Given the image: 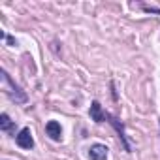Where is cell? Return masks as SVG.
<instances>
[{
    "label": "cell",
    "mask_w": 160,
    "mask_h": 160,
    "mask_svg": "<svg viewBox=\"0 0 160 160\" xmlns=\"http://www.w3.org/2000/svg\"><path fill=\"white\" fill-rule=\"evenodd\" d=\"M2 87H4L6 94L10 96V100H13L15 104H25V102L28 100L27 92L13 81L12 77H10V73H8L6 70H2Z\"/></svg>",
    "instance_id": "6da1fadb"
},
{
    "label": "cell",
    "mask_w": 160,
    "mask_h": 160,
    "mask_svg": "<svg viewBox=\"0 0 160 160\" xmlns=\"http://www.w3.org/2000/svg\"><path fill=\"white\" fill-rule=\"evenodd\" d=\"M15 143L21 147V149H27V151H30L32 147H34V138H32V132H30V128H21L19 130V134L15 136Z\"/></svg>",
    "instance_id": "3957f363"
},
{
    "label": "cell",
    "mask_w": 160,
    "mask_h": 160,
    "mask_svg": "<svg viewBox=\"0 0 160 160\" xmlns=\"http://www.w3.org/2000/svg\"><path fill=\"white\" fill-rule=\"evenodd\" d=\"M158 126H160V121H158Z\"/></svg>",
    "instance_id": "ba28073f"
},
{
    "label": "cell",
    "mask_w": 160,
    "mask_h": 160,
    "mask_svg": "<svg viewBox=\"0 0 160 160\" xmlns=\"http://www.w3.org/2000/svg\"><path fill=\"white\" fill-rule=\"evenodd\" d=\"M106 119L111 122V126L117 130V134H119V138H121V141H122V145H124V151L126 152H132V145H130V141H128V138H126V134H124V124L115 117V115H111V113H106Z\"/></svg>",
    "instance_id": "7a4b0ae2"
},
{
    "label": "cell",
    "mask_w": 160,
    "mask_h": 160,
    "mask_svg": "<svg viewBox=\"0 0 160 160\" xmlns=\"http://www.w3.org/2000/svg\"><path fill=\"white\" fill-rule=\"evenodd\" d=\"M108 147L104 143H94L91 149H89V156L91 160H108Z\"/></svg>",
    "instance_id": "277c9868"
},
{
    "label": "cell",
    "mask_w": 160,
    "mask_h": 160,
    "mask_svg": "<svg viewBox=\"0 0 160 160\" xmlns=\"http://www.w3.org/2000/svg\"><path fill=\"white\" fill-rule=\"evenodd\" d=\"M45 132H47V136H49L51 139L58 141V139H60V136H62L60 122H57V121H49V122L45 124Z\"/></svg>",
    "instance_id": "8992f818"
},
{
    "label": "cell",
    "mask_w": 160,
    "mask_h": 160,
    "mask_svg": "<svg viewBox=\"0 0 160 160\" xmlns=\"http://www.w3.org/2000/svg\"><path fill=\"white\" fill-rule=\"evenodd\" d=\"M0 130H2V132H8V134H15V122L10 119L8 113H2V115H0Z\"/></svg>",
    "instance_id": "52a82bcc"
},
{
    "label": "cell",
    "mask_w": 160,
    "mask_h": 160,
    "mask_svg": "<svg viewBox=\"0 0 160 160\" xmlns=\"http://www.w3.org/2000/svg\"><path fill=\"white\" fill-rule=\"evenodd\" d=\"M89 115H91V119L94 121V122H102V121H106V111L102 109V106H100V102H92L91 104V109H89Z\"/></svg>",
    "instance_id": "5b68a950"
}]
</instances>
